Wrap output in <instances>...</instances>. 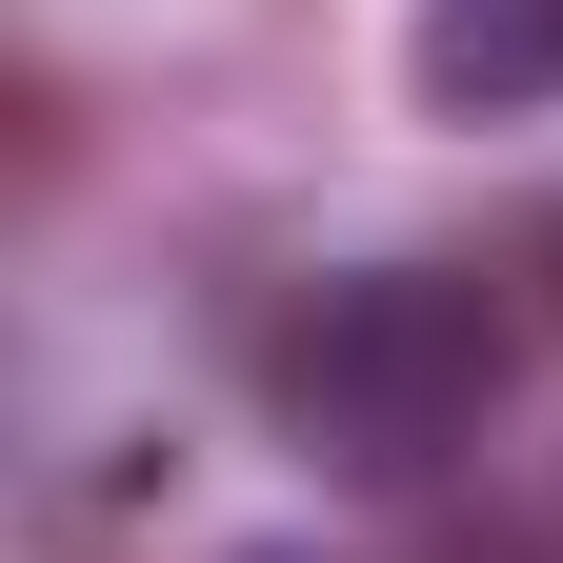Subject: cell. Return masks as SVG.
I'll use <instances>...</instances> for the list:
<instances>
[{
  "label": "cell",
  "mask_w": 563,
  "mask_h": 563,
  "mask_svg": "<svg viewBox=\"0 0 563 563\" xmlns=\"http://www.w3.org/2000/svg\"><path fill=\"white\" fill-rule=\"evenodd\" d=\"M282 443H302L322 483H443L483 422H504V383H523V342H504V302H483L463 262H342L302 322H282Z\"/></svg>",
  "instance_id": "1"
},
{
  "label": "cell",
  "mask_w": 563,
  "mask_h": 563,
  "mask_svg": "<svg viewBox=\"0 0 563 563\" xmlns=\"http://www.w3.org/2000/svg\"><path fill=\"white\" fill-rule=\"evenodd\" d=\"M402 81H422V121H543L563 101V0H422Z\"/></svg>",
  "instance_id": "2"
},
{
  "label": "cell",
  "mask_w": 563,
  "mask_h": 563,
  "mask_svg": "<svg viewBox=\"0 0 563 563\" xmlns=\"http://www.w3.org/2000/svg\"><path fill=\"white\" fill-rule=\"evenodd\" d=\"M422 563H543L523 523H443V543H422Z\"/></svg>",
  "instance_id": "3"
},
{
  "label": "cell",
  "mask_w": 563,
  "mask_h": 563,
  "mask_svg": "<svg viewBox=\"0 0 563 563\" xmlns=\"http://www.w3.org/2000/svg\"><path fill=\"white\" fill-rule=\"evenodd\" d=\"M523 282H543V302H563V201H543V222H523Z\"/></svg>",
  "instance_id": "4"
},
{
  "label": "cell",
  "mask_w": 563,
  "mask_h": 563,
  "mask_svg": "<svg viewBox=\"0 0 563 563\" xmlns=\"http://www.w3.org/2000/svg\"><path fill=\"white\" fill-rule=\"evenodd\" d=\"M222 563H322V543H222Z\"/></svg>",
  "instance_id": "5"
}]
</instances>
